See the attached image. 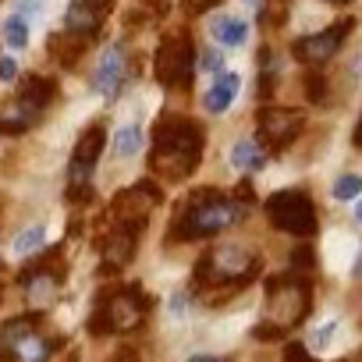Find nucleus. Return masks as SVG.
Here are the masks:
<instances>
[{
	"label": "nucleus",
	"mask_w": 362,
	"mask_h": 362,
	"mask_svg": "<svg viewBox=\"0 0 362 362\" xmlns=\"http://www.w3.org/2000/svg\"><path fill=\"white\" fill-rule=\"evenodd\" d=\"M203 124L181 114H163L153 128V153H149V167L153 174L167 177V181H181L189 177L199 160H203Z\"/></svg>",
	"instance_id": "obj_1"
},
{
	"label": "nucleus",
	"mask_w": 362,
	"mask_h": 362,
	"mask_svg": "<svg viewBox=\"0 0 362 362\" xmlns=\"http://www.w3.org/2000/svg\"><path fill=\"white\" fill-rule=\"evenodd\" d=\"M242 214H245V203H238L231 196H221L217 189H199L181 203L170 231H174L177 242H192V238H206V235H217V231L231 228Z\"/></svg>",
	"instance_id": "obj_2"
},
{
	"label": "nucleus",
	"mask_w": 362,
	"mask_h": 362,
	"mask_svg": "<svg viewBox=\"0 0 362 362\" xmlns=\"http://www.w3.org/2000/svg\"><path fill=\"white\" fill-rule=\"evenodd\" d=\"M156 78L163 89L185 93L196 78V40L189 29H170L156 47Z\"/></svg>",
	"instance_id": "obj_3"
},
{
	"label": "nucleus",
	"mask_w": 362,
	"mask_h": 362,
	"mask_svg": "<svg viewBox=\"0 0 362 362\" xmlns=\"http://www.w3.org/2000/svg\"><path fill=\"white\" fill-rule=\"evenodd\" d=\"M267 295H270V309H267L270 323L259 327L256 337H277V334H284V330L295 327V323L305 316V309H309V284H305L302 277H291V274L274 277L270 288H267Z\"/></svg>",
	"instance_id": "obj_4"
},
{
	"label": "nucleus",
	"mask_w": 362,
	"mask_h": 362,
	"mask_svg": "<svg viewBox=\"0 0 362 362\" xmlns=\"http://www.w3.org/2000/svg\"><path fill=\"white\" fill-rule=\"evenodd\" d=\"M54 341L40 334L36 316H15L0 330V358L4 362H47Z\"/></svg>",
	"instance_id": "obj_5"
},
{
	"label": "nucleus",
	"mask_w": 362,
	"mask_h": 362,
	"mask_svg": "<svg viewBox=\"0 0 362 362\" xmlns=\"http://www.w3.org/2000/svg\"><path fill=\"white\" fill-rule=\"evenodd\" d=\"M149 309V298L139 291V288H121V291H110L107 302L96 309V316L89 320V330L93 334H121V330H132L142 323Z\"/></svg>",
	"instance_id": "obj_6"
},
{
	"label": "nucleus",
	"mask_w": 362,
	"mask_h": 362,
	"mask_svg": "<svg viewBox=\"0 0 362 362\" xmlns=\"http://www.w3.org/2000/svg\"><path fill=\"white\" fill-rule=\"evenodd\" d=\"M267 217H270L274 228H281L288 235H298V238H309L316 231V206L302 189L274 192L267 199Z\"/></svg>",
	"instance_id": "obj_7"
},
{
	"label": "nucleus",
	"mask_w": 362,
	"mask_h": 362,
	"mask_svg": "<svg viewBox=\"0 0 362 362\" xmlns=\"http://www.w3.org/2000/svg\"><path fill=\"white\" fill-rule=\"evenodd\" d=\"M103 142H107V128H103V121H93V124L78 135L75 153H71V167H68V177H71L68 199H71V203H75V199H89V196H93L89 177H93L96 160H100V153H103Z\"/></svg>",
	"instance_id": "obj_8"
},
{
	"label": "nucleus",
	"mask_w": 362,
	"mask_h": 362,
	"mask_svg": "<svg viewBox=\"0 0 362 362\" xmlns=\"http://www.w3.org/2000/svg\"><path fill=\"white\" fill-rule=\"evenodd\" d=\"M259 270V259L242 249V245H221L217 252L203 256L199 263V281L206 284H242Z\"/></svg>",
	"instance_id": "obj_9"
},
{
	"label": "nucleus",
	"mask_w": 362,
	"mask_h": 362,
	"mask_svg": "<svg viewBox=\"0 0 362 362\" xmlns=\"http://www.w3.org/2000/svg\"><path fill=\"white\" fill-rule=\"evenodd\" d=\"M305 128V114L295 107H263L256 117L259 146L267 149H288Z\"/></svg>",
	"instance_id": "obj_10"
},
{
	"label": "nucleus",
	"mask_w": 362,
	"mask_h": 362,
	"mask_svg": "<svg viewBox=\"0 0 362 362\" xmlns=\"http://www.w3.org/2000/svg\"><path fill=\"white\" fill-rule=\"evenodd\" d=\"M351 29H355V18H341L337 25H330V29H323V33H313V36L295 40L291 54H295V61H302V64H323V61H330V57L341 50V43L348 40Z\"/></svg>",
	"instance_id": "obj_11"
},
{
	"label": "nucleus",
	"mask_w": 362,
	"mask_h": 362,
	"mask_svg": "<svg viewBox=\"0 0 362 362\" xmlns=\"http://www.w3.org/2000/svg\"><path fill=\"white\" fill-rule=\"evenodd\" d=\"M40 117H43V107L33 103L29 96L15 93V100H8L4 107H0V135H22V132H29Z\"/></svg>",
	"instance_id": "obj_12"
},
{
	"label": "nucleus",
	"mask_w": 362,
	"mask_h": 362,
	"mask_svg": "<svg viewBox=\"0 0 362 362\" xmlns=\"http://www.w3.org/2000/svg\"><path fill=\"white\" fill-rule=\"evenodd\" d=\"M128 78V64H124V50L121 47H107L96 71H93V89L103 96H117V89Z\"/></svg>",
	"instance_id": "obj_13"
},
{
	"label": "nucleus",
	"mask_w": 362,
	"mask_h": 362,
	"mask_svg": "<svg viewBox=\"0 0 362 362\" xmlns=\"http://www.w3.org/2000/svg\"><path fill=\"white\" fill-rule=\"evenodd\" d=\"M238 86H242V78H238L235 71H221V75L214 78L210 93L203 96V107H206L210 114H224V110L235 103V96H238Z\"/></svg>",
	"instance_id": "obj_14"
},
{
	"label": "nucleus",
	"mask_w": 362,
	"mask_h": 362,
	"mask_svg": "<svg viewBox=\"0 0 362 362\" xmlns=\"http://www.w3.org/2000/svg\"><path fill=\"white\" fill-rule=\"evenodd\" d=\"M100 25H103V15H100V11H93L86 0H71V8H68V15H64V29H68V33H75V36H82V40H93V36L100 33Z\"/></svg>",
	"instance_id": "obj_15"
},
{
	"label": "nucleus",
	"mask_w": 362,
	"mask_h": 362,
	"mask_svg": "<svg viewBox=\"0 0 362 362\" xmlns=\"http://www.w3.org/2000/svg\"><path fill=\"white\" fill-rule=\"evenodd\" d=\"M210 33H214V40H217L221 47H242L245 36H249V25H245L242 18H235V15H214Z\"/></svg>",
	"instance_id": "obj_16"
},
{
	"label": "nucleus",
	"mask_w": 362,
	"mask_h": 362,
	"mask_svg": "<svg viewBox=\"0 0 362 362\" xmlns=\"http://www.w3.org/2000/svg\"><path fill=\"white\" fill-rule=\"evenodd\" d=\"M47 47H50V54H54V57H57V61H61L64 68H71V64H75V61L82 57V50H86V40L64 29V33L50 36V43H47Z\"/></svg>",
	"instance_id": "obj_17"
},
{
	"label": "nucleus",
	"mask_w": 362,
	"mask_h": 362,
	"mask_svg": "<svg viewBox=\"0 0 362 362\" xmlns=\"http://www.w3.org/2000/svg\"><path fill=\"white\" fill-rule=\"evenodd\" d=\"M18 93L22 96H29L33 103H40L43 110L54 103V96H57V82L54 78H47V75H25L22 78V86H18Z\"/></svg>",
	"instance_id": "obj_18"
},
{
	"label": "nucleus",
	"mask_w": 362,
	"mask_h": 362,
	"mask_svg": "<svg viewBox=\"0 0 362 362\" xmlns=\"http://www.w3.org/2000/svg\"><path fill=\"white\" fill-rule=\"evenodd\" d=\"M231 163H235L238 170H259V167L267 163L263 146H259V142H252V139H238V142H235V149H231Z\"/></svg>",
	"instance_id": "obj_19"
},
{
	"label": "nucleus",
	"mask_w": 362,
	"mask_h": 362,
	"mask_svg": "<svg viewBox=\"0 0 362 362\" xmlns=\"http://www.w3.org/2000/svg\"><path fill=\"white\" fill-rule=\"evenodd\" d=\"M327 256H330V267H334V270H348L351 259L358 256V242L348 238V235H334V238L327 242Z\"/></svg>",
	"instance_id": "obj_20"
},
{
	"label": "nucleus",
	"mask_w": 362,
	"mask_h": 362,
	"mask_svg": "<svg viewBox=\"0 0 362 362\" xmlns=\"http://www.w3.org/2000/svg\"><path fill=\"white\" fill-rule=\"evenodd\" d=\"M139 149H142V128H139V124L117 128V135H114V153H117V156H135Z\"/></svg>",
	"instance_id": "obj_21"
},
{
	"label": "nucleus",
	"mask_w": 362,
	"mask_h": 362,
	"mask_svg": "<svg viewBox=\"0 0 362 362\" xmlns=\"http://www.w3.org/2000/svg\"><path fill=\"white\" fill-rule=\"evenodd\" d=\"M4 40H8L11 50H25V47H29V18L11 15V18L4 22Z\"/></svg>",
	"instance_id": "obj_22"
},
{
	"label": "nucleus",
	"mask_w": 362,
	"mask_h": 362,
	"mask_svg": "<svg viewBox=\"0 0 362 362\" xmlns=\"http://www.w3.org/2000/svg\"><path fill=\"white\" fill-rule=\"evenodd\" d=\"M341 334H344V323L334 316V320H327V323L313 334V348H320V351H334L337 341H341Z\"/></svg>",
	"instance_id": "obj_23"
},
{
	"label": "nucleus",
	"mask_w": 362,
	"mask_h": 362,
	"mask_svg": "<svg viewBox=\"0 0 362 362\" xmlns=\"http://www.w3.org/2000/svg\"><path fill=\"white\" fill-rule=\"evenodd\" d=\"M288 11H291V0H267V4L259 8V25L263 29L284 25L288 22Z\"/></svg>",
	"instance_id": "obj_24"
},
{
	"label": "nucleus",
	"mask_w": 362,
	"mask_h": 362,
	"mask_svg": "<svg viewBox=\"0 0 362 362\" xmlns=\"http://www.w3.org/2000/svg\"><path fill=\"white\" fill-rule=\"evenodd\" d=\"M43 242H47V228H40V224H36V228H25V231L15 238V252H18V256H29V252H36Z\"/></svg>",
	"instance_id": "obj_25"
},
{
	"label": "nucleus",
	"mask_w": 362,
	"mask_h": 362,
	"mask_svg": "<svg viewBox=\"0 0 362 362\" xmlns=\"http://www.w3.org/2000/svg\"><path fill=\"white\" fill-rule=\"evenodd\" d=\"M362 192V177L358 174H341L334 181V199H355Z\"/></svg>",
	"instance_id": "obj_26"
},
{
	"label": "nucleus",
	"mask_w": 362,
	"mask_h": 362,
	"mask_svg": "<svg viewBox=\"0 0 362 362\" xmlns=\"http://www.w3.org/2000/svg\"><path fill=\"white\" fill-rule=\"evenodd\" d=\"M302 86H305V93H309L313 103H323V100H327V78H323L320 71H305Z\"/></svg>",
	"instance_id": "obj_27"
},
{
	"label": "nucleus",
	"mask_w": 362,
	"mask_h": 362,
	"mask_svg": "<svg viewBox=\"0 0 362 362\" xmlns=\"http://www.w3.org/2000/svg\"><path fill=\"white\" fill-rule=\"evenodd\" d=\"M284 362H316V358H313L302 344H288V348H284Z\"/></svg>",
	"instance_id": "obj_28"
},
{
	"label": "nucleus",
	"mask_w": 362,
	"mask_h": 362,
	"mask_svg": "<svg viewBox=\"0 0 362 362\" xmlns=\"http://www.w3.org/2000/svg\"><path fill=\"white\" fill-rule=\"evenodd\" d=\"M43 11V0H18V15L29 18V15H40Z\"/></svg>",
	"instance_id": "obj_29"
},
{
	"label": "nucleus",
	"mask_w": 362,
	"mask_h": 362,
	"mask_svg": "<svg viewBox=\"0 0 362 362\" xmlns=\"http://www.w3.org/2000/svg\"><path fill=\"white\" fill-rule=\"evenodd\" d=\"M18 75V64L11 61V57H0V78H4V82H11Z\"/></svg>",
	"instance_id": "obj_30"
},
{
	"label": "nucleus",
	"mask_w": 362,
	"mask_h": 362,
	"mask_svg": "<svg viewBox=\"0 0 362 362\" xmlns=\"http://www.w3.org/2000/svg\"><path fill=\"white\" fill-rule=\"evenodd\" d=\"M203 64H206V71H214V75H221V71H224L221 54H206V57H203Z\"/></svg>",
	"instance_id": "obj_31"
},
{
	"label": "nucleus",
	"mask_w": 362,
	"mask_h": 362,
	"mask_svg": "<svg viewBox=\"0 0 362 362\" xmlns=\"http://www.w3.org/2000/svg\"><path fill=\"white\" fill-rule=\"evenodd\" d=\"M214 4H221V0H196V4L189 0V4H185V11H189V15H199V11H206V8H214Z\"/></svg>",
	"instance_id": "obj_32"
},
{
	"label": "nucleus",
	"mask_w": 362,
	"mask_h": 362,
	"mask_svg": "<svg viewBox=\"0 0 362 362\" xmlns=\"http://www.w3.org/2000/svg\"><path fill=\"white\" fill-rule=\"evenodd\" d=\"M86 4H89L93 11H100V15H107V11H110V8L117 4V0H86Z\"/></svg>",
	"instance_id": "obj_33"
},
{
	"label": "nucleus",
	"mask_w": 362,
	"mask_h": 362,
	"mask_svg": "<svg viewBox=\"0 0 362 362\" xmlns=\"http://www.w3.org/2000/svg\"><path fill=\"white\" fill-rule=\"evenodd\" d=\"M351 142H355V149H362V117H358V124H355V135H351Z\"/></svg>",
	"instance_id": "obj_34"
},
{
	"label": "nucleus",
	"mask_w": 362,
	"mask_h": 362,
	"mask_svg": "<svg viewBox=\"0 0 362 362\" xmlns=\"http://www.w3.org/2000/svg\"><path fill=\"white\" fill-rule=\"evenodd\" d=\"M192 362H221V358H206V355H196Z\"/></svg>",
	"instance_id": "obj_35"
},
{
	"label": "nucleus",
	"mask_w": 362,
	"mask_h": 362,
	"mask_svg": "<svg viewBox=\"0 0 362 362\" xmlns=\"http://www.w3.org/2000/svg\"><path fill=\"white\" fill-rule=\"evenodd\" d=\"M114 362H139V358H132V355H117Z\"/></svg>",
	"instance_id": "obj_36"
},
{
	"label": "nucleus",
	"mask_w": 362,
	"mask_h": 362,
	"mask_svg": "<svg viewBox=\"0 0 362 362\" xmlns=\"http://www.w3.org/2000/svg\"><path fill=\"white\" fill-rule=\"evenodd\" d=\"M355 217H358V224H362V199H358V206H355Z\"/></svg>",
	"instance_id": "obj_37"
},
{
	"label": "nucleus",
	"mask_w": 362,
	"mask_h": 362,
	"mask_svg": "<svg viewBox=\"0 0 362 362\" xmlns=\"http://www.w3.org/2000/svg\"><path fill=\"white\" fill-rule=\"evenodd\" d=\"M245 4H263V0H245Z\"/></svg>",
	"instance_id": "obj_38"
},
{
	"label": "nucleus",
	"mask_w": 362,
	"mask_h": 362,
	"mask_svg": "<svg viewBox=\"0 0 362 362\" xmlns=\"http://www.w3.org/2000/svg\"><path fill=\"white\" fill-rule=\"evenodd\" d=\"M330 4H348V0H330Z\"/></svg>",
	"instance_id": "obj_39"
},
{
	"label": "nucleus",
	"mask_w": 362,
	"mask_h": 362,
	"mask_svg": "<svg viewBox=\"0 0 362 362\" xmlns=\"http://www.w3.org/2000/svg\"><path fill=\"white\" fill-rule=\"evenodd\" d=\"M0 298H4V291H0Z\"/></svg>",
	"instance_id": "obj_40"
}]
</instances>
